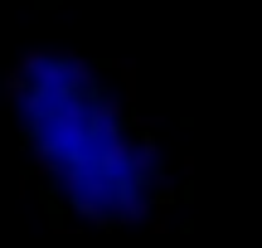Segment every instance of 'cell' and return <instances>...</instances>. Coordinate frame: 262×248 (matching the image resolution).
I'll return each instance as SVG.
<instances>
[{
	"label": "cell",
	"instance_id": "1",
	"mask_svg": "<svg viewBox=\"0 0 262 248\" xmlns=\"http://www.w3.org/2000/svg\"><path fill=\"white\" fill-rule=\"evenodd\" d=\"M29 175L49 210L93 229L146 224L170 200L156 127L97 58L34 54L10 83Z\"/></svg>",
	"mask_w": 262,
	"mask_h": 248
}]
</instances>
